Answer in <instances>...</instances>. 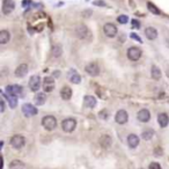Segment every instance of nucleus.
I'll return each instance as SVG.
<instances>
[{
	"mask_svg": "<svg viewBox=\"0 0 169 169\" xmlns=\"http://www.w3.org/2000/svg\"><path fill=\"white\" fill-rule=\"evenodd\" d=\"M42 125H43V128H44L45 130L52 131V130H55L56 126H57V119H56V117H53V116H51V115L44 116V117L42 118Z\"/></svg>",
	"mask_w": 169,
	"mask_h": 169,
	"instance_id": "obj_1",
	"label": "nucleus"
},
{
	"mask_svg": "<svg viewBox=\"0 0 169 169\" xmlns=\"http://www.w3.org/2000/svg\"><path fill=\"white\" fill-rule=\"evenodd\" d=\"M126 55H128V58H129L130 60L137 62V60H139V59L141 58L142 51H141V49L138 48V46H131V48L128 49Z\"/></svg>",
	"mask_w": 169,
	"mask_h": 169,
	"instance_id": "obj_2",
	"label": "nucleus"
},
{
	"mask_svg": "<svg viewBox=\"0 0 169 169\" xmlns=\"http://www.w3.org/2000/svg\"><path fill=\"white\" fill-rule=\"evenodd\" d=\"M75 34H76V36H78L80 39H89V38L92 37V34H90L89 29H88L86 26H83V25L76 26V28H75Z\"/></svg>",
	"mask_w": 169,
	"mask_h": 169,
	"instance_id": "obj_3",
	"label": "nucleus"
},
{
	"mask_svg": "<svg viewBox=\"0 0 169 169\" xmlns=\"http://www.w3.org/2000/svg\"><path fill=\"white\" fill-rule=\"evenodd\" d=\"M25 144H26V139L23 135H15L11 138V145L15 149H21L25 146Z\"/></svg>",
	"mask_w": 169,
	"mask_h": 169,
	"instance_id": "obj_4",
	"label": "nucleus"
},
{
	"mask_svg": "<svg viewBox=\"0 0 169 169\" xmlns=\"http://www.w3.org/2000/svg\"><path fill=\"white\" fill-rule=\"evenodd\" d=\"M75 128H76V121L74 118H66L62 122V129L67 133L73 132Z\"/></svg>",
	"mask_w": 169,
	"mask_h": 169,
	"instance_id": "obj_5",
	"label": "nucleus"
},
{
	"mask_svg": "<svg viewBox=\"0 0 169 169\" xmlns=\"http://www.w3.org/2000/svg\"><path fill=\"white\" fill-rule=\"evenodd\" d=\"M117 27L114 25V23H105L104 26H103V33L104 35L107 36V37H110V38H112V37H115L116 35H117Z\"/></svg>",
	"mask_w": 169,
	"mask_h": 169,
	"instance_id": "obj_6",
	"label": "nucleus"
},
{
	"mask_svg": "<svg viewBox=\"0 0 169 169\" xmlns=\"http://www.w3.org/2000/svg\"><path fill=\"white\" fill-rule=\"evenodd\" d=\"M22 112L26 117H32L38 114V110L37 108H35L33 104H29V103H25L22 105Z\"/></svg>",
	"mask_w": 169,
	"mask_h": 169,
	"instance_id": "obj_7",
	"label": "nucleus"
},
{
	"mask_svg": "<svg viewBox=\"0 0 169 169\" xmlns=\"http://www.w3.org/2000/svg\"><path fill=\"white\" fill-rule=\"evenodd\" d=\"M6 93L14 95V96H22L23 93V88L19 85H9L6 87Z\"/></svg>",
	"mask_w": 169,
	"mask_h": 169,
	"instance_id": "obj_8",
	"label": "nucleus"
},
{
	"mask_svg": "<svg viewBox=\"0 0 169 169\" xmlns=\"http://www.w3.org/2000/svg\"><path fill=\"white\" fill-rule=\"evenodd\" d=\"M43 89L45 93H50L55 88V80L52 76H45L44 80H43Z\"/></svg>",
	"mask_w": 169,
	"mask_h": 169,
	"instance_id": "obj_9",
	"label": "nucleus"
},
{
	"mask_svg": "<svg viewBox=\"0 0 169 169\" xmlns=\"http://www.w3.org/2000/svg\"><path fill=\"white\" fill-rule=\"evenodd\" d=\"M128 119H129V115H128V112L125 111V110H118L117 111V114H116V116H115V121H116V123H118V124H125L126 122H128Z\"/></svg>",
	"mask_w": 169,
	"mask_h": 169,
	"instance_id": "obj_10",
	"label": "nucleus"
},
{
	"mask_svg": "<svg viewBox=\"0 0 169 169\" xmlns=\"http://www.w3.org/2000/svg\"><path fill=\"white\" fill-rule=\"evenodd\" d=\"M14 8H15V2H14L13 0H4L1 9H2V13H4L5 15L12 13V12L14 11Z\"/></svg>",
	"mask_w": 169,
	"mask_h": 169,
	"instance_id": "obj_11",
	"label": "nucleus"
},
{
	"mask_svg": "<svg viewBox=\"0 0 169 169\" xmlns=\"http://www.w3.org/2000/svg\"><path fill=\"white\" fill-rule=\"evenodd\" d=\"M41 78L38 75H33L29 80V88L33 92H38V89L41 88Z\"/></svg>",
	"mask_w": 169,
	"mask_h": 169,
	"instance_id": "obj_12",
	"label": "nucleus"
},
{
	"mask_svg": "<svg viewBox=\"0 0 169 169\" xmlns=\"http://www.w3.org/2000/svg\"><path fill=\"white\" fill-rule=\"evenodd\" d=\"M86 72L92 75V76H97L100 74V67L97 66V64L95 63H89L87 66H86Z\"/></svg>",
	"mask_w": 169,
	"mask_h": 169,
	"instance_id": "obj_13",
	"label": "nucleus"
},
{
	"mask_svg": "<svg viewBox=\"0 0 169 169\" xmlns=\"http://www.w3.org/2000/svg\"><path fill=\"white\" fill-rule=\"evenodd\" d=\"M137 118H138L140 122H142V123L148 122V121L151 119V112H149V110H147V109H141V110L137 114Z\"/></svg>",
	"mask_w": 169,
	"mask_h": 169,
	"instance_id": "obj_14",
	"label": "nucleus"
},
{
	"mask_svg": "<svg viewBox=\"0 0 169 169\" xmlns=\"http://www.w3.org/2000/svg\"><path fill=\"white\" fill-rule=\"evenodd\" d=\"M28 71H29V67H28L27 64H21L15 69V76L16 78H23V76L27 75Z\"/></svg>",
	"mask_w": 169,
	"mask_h": 169,
	"instance_id": "obj_15",
	"label": "nucleus"
},
{
	"mask_svg": "<svg viewBox=\"0 0 169 169\" xmlns=\"http://www.w3.org/2000/svg\"><path fill=\"white\" fill-rule=\"evenodd\" d=\"M67 75H68V80H69L72 83L78 85V83H80V82H81V76H80V74H79L76 71L71 69V71L68 72Z\"/></svg>",
	"mask_w": 169,
	"mask_h": 169,
	"instance_id": "obj_16",
	"label": "nucleus"
},
{
	"mask_svg": "<svg viewBox=\"0 0 169 169\" xmlns=\"http://www.w3.org/2000/svg\"><path fill=\"white\" fill-rule=\"evenodd\" d=\"M112 144V140H111V137L108 135H103L100 138V145L102 146V148H105L108 149Z\"/></svg>",
	"mask_w": 169,
	"mask_h": 169,
	"instance_id": "obj_17",
	"label": "nucleus"
},
{
	"mask_svg": "<svg viewBox=\"0 0 169 169\" xmlns=\"http://www.w3.org/2000/svg\"><path fill=\"white\" fill-rule=\"evenodd\" d=\"M145 35L148 39L151 41H154L158 38V30L154 28V27H147L146 30H145Z\"/></svg>",
	"mask_w": 169,
	"mask_h": 169,
	"instance_id": "obj_18",
	"label": "nucleus"
},
{
	"mask_svg": "<svg viewBox=\"0 0 169 169\" xmlns=\"http://www.w3.org/2000/svg\"><path fill=\"white\" fill-rule=\"evenodd\" d=\"M83 103H85V105L87 107V108H90V109H93V108H95L96 107V99L94 97V96H92V95H86L85 97H83Z\"/></svg>",
	"mask_w": 169,
	"mask_h": 169,
	"instance_id": "obj_19",
	"label": "nucleus"
},
{
	"mask_svg": "<svg viewBox=\"0 0 169 169\" xmlns=\"http://www.w3.org/2000/svg\"><path fill=\"white\" fill-rule=\"evenodd\" d=\"M158 123H159V125L161 128H166L169 124V116L167 114H165V112L159 114V116H158Z\"/></svg>",
	"mask_w": 169,
	"mask_h": 169,
	"instance_id": "obj_20",
	"label": "nucleus"
},
{
	"mask_svg": "<svg viewBox=\"0 0 169 169\" xmlns=\"http://www.w3.org/2000/svg\"><path fill=\"white\" fill-rule=\"evenodd\" d=\"M60 97L65 101H68L71 97H72V89L68 87V86H64L62 89H60Z\"/></svg>",
	"mask_w": 169,
	"mask_h": 169,
	"instance_id": "obj_21",
	"label": "nucleus"
},
{
	"mask_svg": "<svg viewBox=\"0 0 169 169\" xmlns=\"http://www.w3.org/2000/svg\"><path fill=\"white\" fill-rule=\"evenodd\" d=\"M2 96L4 97H6V100L8 101V104H9V107L11 108H15L16 107V104H18V99H16V96H14V95H11V94H8V93H2Z\"/></svg>",
	"mask_w": 169,
	"mask_h": 169,
	"instance_id": "obj_22",
	"label": "nucleus"
},
{
	"mask_svg": "<svg viewBox=\"0 0 169 169\" xmlns=\"http://www.w3.org/2000/svg\"><path fill=\"white\" fill-rule=\"evenodd\" d=\"M128 145L131 148H135L139 145V137L135 135H130L128 137Z\"/></svg>",
	"mask_w": 169,
	"mask_h": 169,
	"instance_id": "obj_23",
	"label": "nucleus"
},
{
	"mask_svg": "<svg viewBox=\"0 0 169 169\" xmlns=\"http://www.w3.org/2000/svg\"><path fill=\"white\" fill-rule=\"evenodd\" d=\"M151 75H152V78H153L154 80H160L161 76H162V72H161V69L158 67V66L153 65V66H152V69H151Z\"/></svg>",
	"mask_w": 169,
	"mask_h": 169,
	"instance_id": "obj_24",
	"label": "nucleus"
},
{
	"mask_svg": "<svg viewBox=\"0 0 169 169\" xmlns=\"http://www.w3.org/2000/svg\"><path fill=\"white\" fill-rule=\"evenodd\" d=\"M34 101L37 105H43V104L45 103V101H46V95H45L44 93H37V94L35 95Z\"/></svg>",
	"mask_w": 169,
	"mask_h": 169,
	"instance_id": "obj_25",
	"label": "nucleus"
},
{
	"mask_svg": "<svg viewBox=\"0 0 169 169\" xmlns=\"http://www.w3.org/2000/svg\"><path fill=\"white\" fill-rule=\"evenodd\" d=\"M11 39V34L7 30H1L0 32V44H6Z\"/></svg>",
	"mask_w": 169,
	"mask_h": 169,
	"instance_id": "obj_26",
	"label": "nucleus"
},
{
	"mask_svg": "<svg viewBox=\"0 0 169 169\" xmlns=\"http://www.w3.org/2000/svg\"><path fill=\"white\" fill-rule=\"evenodd\" d=\"M9 169H25V163L20 160H13L9 163Z\"/></svg>",
	"mask_w": 169,
	"mask_h": 169,
	"instance_id": "obj_27",
	"label": "nucleus"
},
{
	"mask_svg": "<svg viewBox=\"0 0 169 169\" xmlns=\"http://www.w3.org/2000/svg\"><path fill=\"white\" fill-rule=\"evenodd\" d=\"M147 8H148V11L152 13V14H154V15H159L161 12H160V9L153 4V2H151V1H148L147 2Z\"/></svg>",
	"mask_w": 169,
	"mask_h": 169,
	"instance_id": "obj_28",
	"label": "nucleus"
},
{
	"mask_svg": "<svg viewBox=\"0 0 169 169\" xmlns=\"http://www.w3.org/2000/svg\"><path fill=\"white\" fill-rule=\"evenodd\" d=\"M153 135H154V131H153L152 129H147V130H145V131L142 132V139H145V140H151V139L153 138Z\"/></svg>",
	"mask_w": 169,
	"mask_h": 169,
	"instance_id": "obj_29",
	"label": "nucleus"
},
{
	"mask_svg": "<svg viewBox=\"0 0 169 169\" xmlns=\"http://www.w3.org/2000/svg\"><path fill=\"white\" fill-rule=\"evenodd\" d=\"M62 52H63V50H62V46H60V45H55V46L52 48V56H53V57H56V58L60 57V56H62Z\"/></svg>",
	"mask_w": 169,
	"mask_h": 169,
	"instance_id": "obj_30",
	"label": "nucleus"
},
{
	"mask_svg": "<svg viewBox=\"0 0 169 169\" xmlns=\"http://www.w3.org/2000/svg\"><path fill=\"white\" fill-rule=\"evenodd\" d=\"M117 21H118L119 23H122V25H125V23L129 21V18H128L126 15H119V16L117 18Z\"/></svg>",
	"mask_w": 169,
	"mask_h": 169,
	"instance_id": "obj_31",
	"label": "nucleus"
},
{
	"mask_svg": "<svg viewBox=\"0 0 169 169\" xmlns=\"http://www.w3.org/2000/svg\"><path fill=\"white\" fill-rule=\"evenodd\" d=\"M153 153H154V155H155V156H161V155L163 154V151H162V148H161V147H155Z\"/></svg>",
	"mask_w": 169,
	"mask_h": 169,
	"instance_id": "obj_32",
	"label": "nucleus"
},
{
	"mask_svg": "<svg viewBox=\"0 0 169 169\" xmlns=\"http://www.w3.org/2000/svg\"><path fill=\"white\" fill-rule=\"evenodd\" d=\"M148 169H162L161 166L158 163V162H152L149 166H148Z\"/></svg>",
	"mask_w": 169,
	"mask_h": 169,
	"instance_id": "obj_33",
	"label": "nucleus"
},
{
	"mask_svg": "<svg viewBox=\"0 0 169 169\" xmlns=\"http://www.w3.org/2000/svg\"><path fill=\"white\" fill-rule=\"evenodd\" d=\"M99 117L102 118V119H107L108 118V111L107 110H102L101 112L99 114Z\"/></svg>",
	"mask_w": 169,
	"mask_h": 169,
	"instance_id": "obj_34",
	"label": "nucleus"
},
{
	"mask_svg": "<svg viewBox=\"0 0 169 169\" xmlns=\"http://www.w3.org/2000/svg\"><path fill=\"white\" fill-rule=\"evenodd\" d=\"M130 36H131V38H133V39H135V41H138V42H140V43L142 42V41H141V38H140V37H139V36H138V35H137V34H131V35H130Z\"/></svg>",
	"mask_w": 169,
	"mask_h": 169,
	"instance_id": "obj_35",
	"label": "nucleus"
},
{
	"mask_svg": "<svg viewBox=\"0 0 169 169\" xmlns=\"http://www.w3.org/2000/svg\"><path fill=\"white\" fill-rule=\"evenodd\" d=\"M132 25H133V27L135 28H140V22L139 21H137V20H132Z\"/></svg>",
	"mask_w": 169,
	"mask_h": 169,
	"instance_id": "obj_36",
	"label": "nucleus"
},
{
	"mask_svg": "<svg viewBox=\"0 0 169 169\" xmlns=\"http://www.w3.org/2000/svg\"><path fill=\"white\" fill-rule=\"evenodd\" d=\"M0 104H1V112H4V111H5V101H4V100H1Z\"/></svg>",
	"mask_w": 169,
	"mask_h": 169,
	"instance_id": "obj_37",
	"label": "nucleus"
},
{
	"mask_svg": "<svg viewBox=\"0 0 169 169\" xmlns=\"http://www.w3.org/2000/svg\"><path fill=\"white\" fill-rule=\"evenodd\" d=\"M59 75H60V72H59V71H55V72H53V78H59Z\"/></svg>",
	"mask_w": 169,
	"mask_h": 169,
	"instance_id": "obj_38",
	"label": "nucleus"
}]
</instances>
